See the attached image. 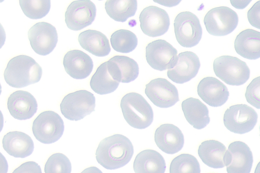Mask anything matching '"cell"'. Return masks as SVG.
Listing matches in <instances>:
<instances>
[{
    "label": "cell",
    "mask_w": 260,
    "mask_h": 173,
    "mask_svg": "<svg viewBox=\"0 0 260 173\" xmlns=\"http://www.w3.org/2000/svg\"><path fill=\"white\" fill-rule=\"evenodd\" d=\"M134 154V147L126 136L116 134L102 139L95 152L98 162L107 169H116L127 164Z\"/></svg>",
    "instance_id": "1"
},
{
    "label": "cell",
    "mask_w": 260,
    "mask_h": 173,
    "mask_svg": "<svg viewBox=\"0 0 260 173\" xmlns=\"http://www.w3.org/2000/svg\"><path fill=\"white\" fill-rule=\"evenodd\" d=\"M42 69L31 57L19 55L8 62L4 72L5 80L10 86L20 88L40 81Z\"/></svg>",
    "instance_id": "2"
},
{
    "label": "cell",
    "mask_w": 260,
    "mask_h": 173,
    "mask_svg": "<svg viewBox=\"0 0 260 173\" xmlns=\"http://www.w3.org/2000/svg\"><path fill=\"white\" fill-rule=\"evenodd\" d=\"M120 107L125 120L133 128L145 129L153 122L152 108L140 94L130 92L124 95L121 99Z\"/></svg>",
    "instance_id": "3"
},
{
    "label": "cell",
    "mask_w": 260,
    "mask_h": 173,
    "mask_svg": "<svg viewBox=\"0 0 260 173\" xmlns=\"http://www.w3.org/2000/svg\"><path fill=\"white\" fill-rule=\"evenodd\" d=\"M213 68L216 76L229 85L243 84L250 77V69L246 63L233 56L222 55L216 58Z\"/></svg>",
    "instance_id": "4"
},
{
    "label": "cell",
    "mask_w": 260,
    "mask_h": 173,
    "mask_svg": "<svg viewBox=\"0 0 260 173\" xmlns=\"http://www.w3.org/2000/svg\"><path fill=\"white\" fill-rule=\"evenodd\" d=\"M95 106L93 94L87 90H80L66 95L60 103V109L66 119L77 121L94 111Z\"/></svg>",
    "instance_id": "5"
},
{
    "label": "cell",
    "mask_w": 260,
    "mask_h": 173,
    "mask_svg": "<svg viewBox=\"0 0 260 173\" xmlns=\"http://www.w3.org/2000/svg\"><path fill=\"white\" fill-rule=\"evenodd\" d=\"M64 123L60 116L51 110L41 112L34 120L32 131L40 142L50 144L57 141L62 135Z\"/></svg>",
    "instance_id": "6"
},
{
    "label": "cell",
    "mask_w": 260,
    "mask_h": 173,
    "mask_svg": "<svg viewBox=\"0 0 260 173\" xmlns=\"http://www.w3.org/2000/svg\"><path fill=\"white\" fill-rule=\"evenodd\" d=\"M174 27L177 42L184 47H192L201 39L202 28L199 19L191 12L178 14L174 19Z\"/></svg>",
    "instance_id": "7"
},
{
    "label": "cell",
    "mask_w": 260,
    "mask_h": 173,
    "mask_svg": "<svg viewBox=\"0 0 260 173\" xmlns=\"http://www.w3.org/2000/svg\"><path fill=\"white\" fill-rule=\"evenodd\" d=\"M258 116L255 110L245 104L232 105L223 114V123L232 132L242 134L249 132L255 127Z\"/></svg>",
    "instance_id": "8"
},
{
    "label": "cell",
    "mask_w": 260,
    "mask_h": 173,
    "mask_svg": "<svg viewBox=\"0 0 260 173\" xmlns=\"http://www.w3.org/2000/svg\"><path fill=\"white\" fill-rule=\"evenodd\" d=\"M238 20L237 13L226 6L211 9L204 18L207 32L215 36H223L231 33L236 28Z\"/></svg>",
    "instance_id": "9"
},
{
    "label": "cell",
    "mask_w": 260,
    "mask_h": 173,
    "mask_svg": "<svg viewBox=\"0 0 260 173\" xmlns=\"http://www.w3.org/2000/svg\"><path fill=\"white\" fill-rule=\"evenodd\" d=\"M148 64L154 69L164 71L173 68L177 62V50L165 40L153 41L146 47Z\"/></svg>",
    "instance_id": "10"
},
{
    "label": "cell",
    "mask_w": 260,
    "mask_h": 173,
    "mask_svg": "<svg viewBox=\"0 0 260 173\" xmlns=\"http://www.w3.org/2000/svg\"><path fill=\"white\" fill-rule=\"evenodd\" d=\"M253 161L250 149L241 141L231 142L223 157L228 173H250Z\"/></svg>",
    "instance_id": "11"
},
{
    "label": "cell",
    "mask_w": 260,
    "mask_h": 173,
    "mask_svg": "<svg viewBox=\"0 0 260 173\" xmlns=\"http://www.w3.org/2000/svg\"><path fill=\"white\" fill-rule=\"evenodd\" d=\"M28 38L32 49L41 55H46L52 52L58 41L55 27L46 22L32 25L28 32Z\"/></svg>",
    "instance_id": "12"
},
{
    "label": "cell",
    "mask_w": 260,
    "mask_h": 173,
    "mask_svg": "<svg viewBox=\"0 0 260 173\" xmlns=\"http://www.w3.org/2000/svg\"><path fill=\"white\" fill-rule=\"evenodd\" d=\"M145 93L155 106L160 108L170 107L179 100L176 87L165 78L151 80L146 84Z\"/></svg>",
    "instance_id": "13"
},
{
    "label": "cell",
    "mask_w": 260,
    "mask_h": 173,
    "mask_svg": "<svg viewBox=\"0 0 260 173\" xmlns=\"http://www.w3.org/2000/svg\"><path fill=\"white\" fill-rule=\"evenodd\" d=\"M96 7L89 0H78L68 6L65 13V21L68 27L79 31L90 25L96 16Z\"/></svg>",
    "instance_id": "14"
},
{
    "label": "cell",
    "mask_w": 260,
    "mask_h": 173,
    "mask_svg": "<svg viewBox=\"0 0 260 173\" xmlns=\"http://www.w3.org/2000/svg\"><path fill=\"white\" fill-rule=\"evenodd\" d=\"M139 21L143 33L151 37L165 34L170 26V18L167 12L155 6L145 8L140 14Z\"/></svg>",
    "instance_id": "15"
},
{
    "label": "cell",
    "mask_w": 260,
    "mask_h": 173,
    "mask_svg": "<svg viewBox=\"0 0 260 173\" xmlns=\"http://www.w3.org/2000/svg\"><path fill=\"white\" fill-rule=\"evenodd\" d=\"M200 67L198 55L192 51H184L179 53L176 65L168 70L167 75L173 82L182 84L194 78Z\"/></svg>",
    "instance_id": "16"
},
{
    "label": "cell",
    "mask_w": 260,
    "mask_h": 173,
    "mask_svg": "<svg viewBox=\"0 0 260 173\" xmlns=\"http://www.w3.org/2000/svg\"><path fill=\"white\" fill-rule=\"evenodd\" d=\"M199 97L212 107H219L228 100L229 92L227 87L218 79L211 76L203 78L198 84Z\"/></svg>",
    "instance_id": "17"
},
{
    "label": "cell",
    "mask_w": 260,
    "mask_h": 173,
    "mask_svg": "<svg viewBox=\"0 0 260 173\" xmlns=\"http://www.w3.org/2000/svg\"><path fill=\"white\" fill-rule=\"evenodd\" d=\"M7 108L14 118L25 120L31 118L36 113L38 104L35 98L29 92L18 90L9 96Z\"/></svg>",
    "instance_id": "18"
},
{
    "label": "cell",
    "mask_w": 260,
    "mask_h": 173,
    "mask_svg": "<svg viewBox=\"0 0 260 173\" xmlns=\"http://www.w3.org/2000/svg\"><path fill=\"white\" fill-rule=\"evenodd\" d=\"M154 141L162 152L174 154L183 147L184 135L180 129L172 124H164L157 128L154 133Z\"/></svg>",
    "instance_id": "19"
},
{
    "label": "cell",
    "mask_w": 260,
    "mask_h": 173,
    "mask_svg": "<svg viewBox=\"0 0 260 173\" xmlns=\"http://www.w3.org/2000/svg\"><path fill=\"white\" fill-rule=\"evenodd\" d=\"M63 65L66 72L76 79L86 78L93 67L91 58L86 53L78 49L71 50L66 53Z\"/></svg>",
    "instance_id": "20"
},
{
    "label": "cell",
    "mask_w": 260,
    "mask_h": 173,
    "mask_svg": "<svg viewBox=\"0 0 260 173\" xmlns=\"http://www.w3.org/2000/svg\"><path fill=\"white\" fill-rule=\"evenodd\" d=\"M2 145L5 151L16 158H25L30 155L34 149L31 138L26 133L18 131H10L3 137Z\"/></svg>",
    "instance_id": "21"
},
{
    "label": "cell",
    "mask_w": 260,
    "mask_h": 173,
    "mask_svg": "<svg viewBox=\"0 0 260 173\" xmlns=\"http://www.w3.org/2000/svg\"><path fill=\"white\" fill-rule=\"evenodd\" d=\"M236 52L248 60L260 57V33L251 28L241 31L234 41Z\"/></svg>",
    "instance_id": "22"
},
{
    "label": "cell",
    "mask_w": 260,
    "mask_h": 173,
    "mask_svg": "<svg viewBox=\"0 0 260 173\" xmlns=\"http://www.w3.org/2000/svg\"><path fill=\"white\" fill-rule=\"evenodd\" d=\"M181 107L186 121L194 128L202 129L209 123L208 109L199 99L188 98L182 101Z\"/></svg>",
    "instance_id": "23"
},
{
    "label": "cell",
    "mask_w": 260,
    "mask_h": 173,
    "mask_svg": "<svg viewBox=\"0 0 260 173\" xmlns=\"http://www.w3.org/2000/svg\"><path fill=\"white\" fill-rule=\"evenodd\" d=\"M166 167L162 156L158 152L151 149L139 153L133 163L135 173H165Z\"/></svg>",
    "instance_id": "24"
},
{
    "label": "cell",
    "mask_w": 260,
    "mask_h": 173,
    "mask_svg": "<svg viewBox=\"0 0 260 173\" xmlns=\"http://www.w3.org/2000/svg\"><path fill=\"white\" fill-rule=\"evenodd\" d=\"M78 41L83 49L97 56H105L111 51L107 37L100 31H84L79 35Z\"/></svg>",
    "instance_id": "25"
},
{
    "label": "cell",
    "mask_w": 260,
    "mask_h": 173,
    "mask_svg": "<svg viewBox=\"0 0 260 173\" xmlns=\"http://www.w3.org/2000/svg\"><path fill=\"white\" fill-rule=\"evenodd\" d=\"M226 150L225 146L221 142L210 139L201 143L198 153L206 165L212 168H220L225 167L223 157Z\"/></svg>",
    "instance_id": "26"
},
{
    "label": "cell",
    "mask_w": 260,
    "mask_h": 173,
    "mask_svg": "<svg viewBox=\"0 0 260 173\" xmlns=\"http://www.w3.org/2000/svg\"><path fill=\"white\" fill-rule=\"evenodd\" d=\"M109 60L113 62L116 81L128 83L138 77L139 66L133 59L124 55H115Z\"/></svg>",
    "instance_id": "27"
},
{
    "label": "cell",
    "mask_w": 260,
    "mask_h": 173,
    "mask_svg": "<svg viewBox=\"0 0 260 173\" xmlns=\"http://www.w3.org/2000/svg\"><path fill=\"white\" fill-rule=\"evenodd\" d=\"M119 83V82L113 79L111 75L107 61L98 67L90 81L91 89L100 95L113 92L118 86Z\"/></svg>",
    "instance_id": "28"
},
{
    "label": "cell",
    "mask_w": 260,
    "mask_h": 173,
    "mask_svg": "<svg viewBox=\"0 0 260 173\" xmlns=\"http://www.w3.org/2000/svg\"><path fill=\"white\" fill-rule=\"evenodd\" d=\"M106 11L113 20L123 22L133 16L137 9L136 0H108L105 5Z\"/></svg>",
    "instance_id": "29"
},
{
    "label": "cell",
    "mask_w": 260,
    "mask_h": 173,
    "mask_svg": "<svg viewBox=\"0 0 260 173\" xmlns=\"http://www.w3.org/2000/svg\"><path fill=\"white\" fill-rule=\"evenodd\" d=\"M110 42L112 48L115 51L121 53H128L136 48L138 44V39L132 32L120 29L111 35Z\"/></svg>",
    "instance_id": "30"
},
{
    "label": "cell",
    "mask_w": 260,
    "mask_h": 173,
    "mask_svg": "<svg viewBox=\"0 0 260 173\" xmlns=\"http://www.w3.org/2000/svg\"><path fill=\"white\" fill-rule=\"evenodd\" d=\"M170 173H201L200 163L197 159L189 154H181L171 161Z\"/></svg>",
    "instance_id": "31"
},
{
    "label": "cell",
    "mask_w": 260,
    "mask_h": 173,
    "mask_svg": "<svg viewBox=\"0 0 260 173\" xmlns=\"http://www.w3.org/2000/svg\"><path fill=\"white\" fill-rule=\"evenodd\" d=\"M19 5L24 14L33 19L45 16L50 9V1H19Z\"/></svg>",
    "instance_id": "32"
},
{
    "label": "cell",
    "mask_w": 260,
    "mask_h": 173,
    "mask_svg": "<svg viewBox=\"0 0 260 173\" xmlns=\"http://www.w3.org/2000/svg\"><path fill=\"white\" fill-rule=\"evenodd\" d=\"M71 163L64 154L56 153L51 155L47 160L45 166V173H71Z\"/></svg>",
    "instance_id": "33"
},
{
    "label": "cell",
    "mask_w": 260,
    "mask_h": 173,
    "mask_svg": "<svg viewBox=\"0 0 260 173\" xmlns=\"http://www.w3.org/2000/svg\"><path fill=\"white\" fill-rule=\"evenodd\" d=\"M246 101L253 107L260 108V77L254 78L247 86L245 94Z\"/></svg>",
    "instance_id": "34"
},
{
    "label": "cell",
    "mask_w": 260,
    "mask_h": 173,
    "mask_svg": "<svg viewBox=\"0 0 260 173\" xmlns=\"http://www.w3.org/2000/svg\"><path fill=\"white\" fill-rule=\"evenodd\" d=\"M247 19L252 26L260 28V1L256 2L248 11Z\"/></svg>",
    "instance_id": "35"
},
{
    "label": "cell",
    "mask_w": 260,
    "mask_h": 173,
    "mask_svg": "<svg viewBox=\"0 0 260 173\" xmlns=\"http://www.w3.org/2000/svg\"><path fill=\"white\" fill-rule=\"evenodd\" d=\"M12 173H42L40 166L36 162L26 161L16 168Z\"/></svg>",
    "instance_id": "36"
},
{
    "label": "cell",
    "mask_w": 260,
    "mask_h": 173,
    "mask_svg": "<svg viewBox=\"0 0 260 173\" xmlns=\"http://www.w3.org/2000/svg\"><path fill=\"white\" fill-rule=\"evenodd\" d=\"M232 5L239 9L245 8L251 2V1H230Z\"/></svg>",
    "instance_id": "37"
},
{
    "label": "cell",
    "mask_w": 260,
    "mask_h": 173,
    "mask_svg": "<svg viewBox=\"0 0 260 173\" xmlns=\"http://www.w3.org/2000/svg\"><path fill=\"white\" fill-rule=\"evenodd\" d=\"M8 164L4 156L0 152V173H7Z\"/></svg>",
    "instance_id": "38"
},
{
    "label": "cell",
    "mask_w": 260,
    "mask_h": 173,
    "mask_svg": "<svg viewBox=\"0 0 260 173\" xmlns=\"http://www.w3.org/2000/svg\"><path fill=\"white\" fill-rule=\"evenodd\" d=\"M154 2L165 6L171 7L177 5L181 1H154Z\"/></svg>",
    "instance_id": "39"
},
{
    "label": "cell",
    "mask_w": 260,
    "mask_h": 173,
    "mask_svg": "<svg viewBox=\"0 0 260 173\" xmlns=\"http://www.w3.org/2000/svg\"><path fill=\"white\" fill-rule=\"evenodd\" d=\"M6 33L5 30L0 23V49L4 45L6 40Z\"/></svg>",
    "instance_id": "40"
},
{
    "label": "cell",
    "mask_w": 260,
    "mask_h": 173,
    "mask_svg": "<svg viewBox=\"0 0 260 173\" xmlns=\"http://www.w3.org/2000/svg\"><path fill=\"white\" fill-rule=\"evenodd\" d=\"M81 173H103L102 171L95 166H90L84 169Z\"/></svg>",
    "instance_id": "41"
},
{
    "label": "cell",
    "mask_w": 260,
    "mask_h": 173,
    "mask_svg": "<svg viewBox=\"0 0 260 173\" xmlns=\"http://www.w3.org/2000/svg\"><path fill=\"white\" fill-rule=\"evenodd\" d=\"M4 126V117L2 111L0 110V132L3 129Z\"/></svg>",
    "instance_id": "42"
},
{
    "label": "cell",
    "mask_w": 260,
    "mask_h": 173,
    "mask_svg": "<svg viewBox=\"0 0 260 173\" xmlns=\"http://www.w3.org/2000/svg\"><path fill=\"white\" fill-rule=\"evenodd\" d=\"M259 164H258L257 166V167L255 169V173H259Z\"/></svg>",
    "instance_id": "43"
},
{
    "label": "cell",
    "mask_w": 260,
    "mask_h": 173,
    "mask_svg": "<svg viewBox=\"0 0 260 173\" xmlns=\"http://www.w3.org/2000/svg\"><path fill=\"white\" fill-rule=\"evenodd\" d=\"M2 93V86H1V83H0V95Z\"/></svg>",
    "instance_id": "44"
}]
</instances>
